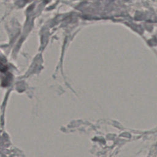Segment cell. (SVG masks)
Returning <instances> with one entry per match:
<instances>
[{
	"label": "cell",
	"instance_id": "1",
	"mask_svg": "<svg viewBox=\"0 0 157 157\" xmlns=\"http://www.w3.org/2000/svg\"><path fill=\"white\" fill-rule=\"evenodd\" d=\"M7 66L4 65L1 63H0V71L2 72H5L6 71H7Z\"/></svg>",
	"mask_w": 157,
	"mask_h": 157
}]
</instances>
